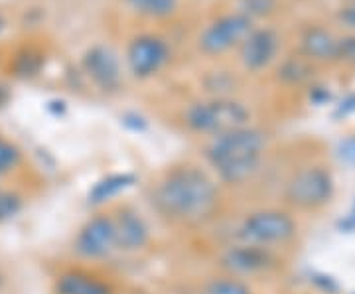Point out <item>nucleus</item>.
<instances>
[{
  "label": "nucleus",
  "instance_id": "obj_1",
  "mask_svg": "<svg viewBox=\"0 0 355 294\" xmlns=\"http://www.w3.org/2000/svg\"><path fill=\"white\" fill-rule=\"evenodd\" d=\"M219 202L216 180L193 164L172 166L153 190V204L158 214L180 225H202L214 218Z\"/></svg>",
  "mask_w": 355,
  "mask_h": 294
},
{
  "label": "nucleus",
  "instance_id": "obj_2",
  "mask_svg": "<svg viewBox=\"0 0 355 294\" xmlns=\"http://www.w3.org/2000/svg\"><path fill=\"white\" fill-rule=\"evenodd\" d=\"M268 135L261 127H245L211 137L203 146V160L216 178L227 186H243L261 172Z\"/></svg>",
  "mask_w": 355,
  "mask_h": 294
},
{
  "label": "nucleus",
  "instance_id": "obj_3",
  "mask_svg": "<svg viewBox=\"0 0 355 294\" xmlns=\"http://www.w3.org/2000/svg\"><path fill=\"white\" fill-rule=\"evenodd\" d=\"M184 127L200 137H217L251 125V109L235 97H207L184 109Z\"/></svg>",
  "mask_w": 355,
  "mask_h": 294
},
{
  "label": "nucleus",
  "instance_id": "obj_4",
  "mask_svg": "<svg viewBox=\"0 0 355 294\" xmlns=\"http://www.w3.org/2000/svg\"><path fill=\"white\" fill-rule=\"evenodd\" d=\"M296 235H298V221L291 211L279 207L254 209L251 214L243 216L241 221L233 230L235 241L263 245L270 249L291 243Z\"/></svg>",
  "mask_w": 355,
  "mask_h": 294
},
{
  "label": "nucleus",
  "instance_id": "obj_5",
  "mask_svg": "<svg viewBox=\"0 0 355 294\" xmlns=\"http://www.w3.org/2000/svg\"><path fill=\"white\" fill-rule=\"evenodd\" d=\"M336 193V180L328 166L308 164L298 168L284 184V202L296 211H318L330 204Z\"/></svg>",
  "mask_w": 355,
  "mask_h": 294
},
{
  "label": "nucleus",
  "instance_id": "obj_6",
  "mask_svg": "<svg viewBox=\"0 0 355 294\" xmlns=\"http://www.w3.org/2000/svg\"><path fill=\"white\" fill-rule=\"evenodd\" d=\"M254 22L239 10L219 14L203 28L198 36V48L205 55H223L231 50H239L245 38L253 32Z\"/></svg>",
  "mask_w": 355,
  "mask_h": 294
},
{
  "label": "nucleus",
  "instance_id": "obj_7",
  "mask_svg": "<svg viewBox=\"0 0 355 294\" xmlns=\"http://www.w3.org/2000/svg\"><path fill=\"white\" fill-rule=\"evenodd\" d=\"M172 62V46L168 40L154 32H142L130 38L125 51L128 74L137 79L158 76Z\"/></svg>",
  "mask_w": 355,
  "mask_h": 294
},
{
  "label": "nucleus",
  "instance_id": "obj_8",
  "mask_svg": "<svg viewBox=\"0 0 355 294\" xmlns=\"http://www.w3.org/2000/svg\"><path fill=\"white\" fill-rule=\"evenodd\" d=\"M217 263H219V267L223 269L225 275L247 279V277L265 275V273L277 269L279 259H277L275 251L270 247L233 241L227 247H223Z\"/></svg>",
  "mask_w": 355,
  "mask_h": 294
},
{
  "label": "nucleus",
  "instance_id": "obj_9",
  "mask_svg": "<svg viewBox=\"0 0 355 294\" xmlns=\"http://www.w3.org/2000/svg\"><path fill=\"white\" fill-rule=\"evenodd\" d=\"M73 251L85 261H103L119 251L113 214L91 216L77 231Z\"/></svg>",
  "mask_w": 355,
  "mask_h": 294
},
{
  "label": "nucleus",
  "instance_id": "obj_10",
  "mask_svg": "<svg viewBox=\"0 0 355 294\" xmlns=\"http://www.w3.org/2000/svg\"><path fill=\"white\" fill-rule=\"evenodd\" d=\"M280 38L279 30L272 26H254L253 32L239 46V62L251 74H261L279 62Z\"/></svg>",
  "mask_w": 355,
  "mask_h": 294
},
{
  "label": "nucleus",
  "instance_id": "obj_11",
  "mask_svg": "<svg viewBox=\"0 0 355 294\" xmlns=\"http://www.w3.org/2000/svg\"><path fill=\"white\" fill-rule=\"evenodd\" d=\"M81 67L89 81L103 93H116L123 85V64L116 51L105 44L91 46L81 58Z\"/></svg>",
  "mask_w": 355,
  "mask_h": 294
},
{
  "label": "nucleus",
  "instance_id": "obj_12",
  "mask_svg": "<svg viewBox=\"0 0 355 294\" xmlns=\"http://www.w3.org/2000/svg\"><path fill=\"white\" fill-rule=\"evenodd\" d=\"M113 219L119 251L140 253L150 245V239H153L150 225L139 209L130 205H121L113 211Z\"/></svg>",
  "mask_w": 355,
  "mask_h": 294
},
{
  "label": "nucleus",
  "instance_id": "obj_13",
  "mask_svg": "<svg viewBox=\"0 0 355 294\" xmlns=\"http://www.w3.org/2000/svg\"><path fill=\"white\" fill-rule=\"evenodd\" d=\"M338 40L331 30L326 26H306L300 34L298 53H302L312 64H336L338 60Z\"/></svg>",
  "mask_w": 355,
  "mask_h": 294
},
{
  "label": "nucleus",
  "instance_id": "obj_14",
  "mask_svg": "<svg viewBox=\"0 0 355 294\" xmlns=\"http://www.w3.org/2000/svg\"><path fill=\"white\" fill-rule=\"evenodd\" d=\"M53 294H114L107 281L87 270L69 269L60 273L53 281Z\"/></svg>",
  "mask_w": 355,
  "mask_h": 294
},
{
  "label": "nucleus",
  "instance_id": "obj_15",
  "mask_svg": "<svg viewBox=\"0 0 355 294\" xmlns=\"http://www.w3.org/2000/svg\"><path fill=\"white\" fill-rule=\"evenodd\" d=\"M137 184V176L132 172H113L99 178L87 192V205L101 207L116 200L121 193H125Z\"/></svg>",
  "mask_w": 355,
  "mask_h": 294
},
{
  "label": "nucleus",
  "instance_id": "obj_16",
  "mask_svg": "<svg viewBox=\"0 0 355 294\" xmlns=\"http://www.w3.org/2000/svg\"><path fill=\"white\" fill-rule=\"evenodd\" d=\"M277 79L286 87H304L314 83V64L308 62L302 53L288 55L277 65Z\"/></svg>",
  "mask_w": 355,
  "mask_h": 294
},
{
  "label": "nucleus",
  "instance_id": "obj_17",
  "mask_svg": "<svg viewBox=\"0 0 355 294\" xmlns=\"http://www.w3.org/2000/svg\"><path fill=\"white\" fill-rule=\"evenodd\" d=\"M137 16L148 20H168L180 10V0H125Z\"/></svg>",
  "mask_w": 355,
  "mask_h": 294
},
{
  "label": "nucleus",
  "instance_id": "obj_18",
  "mask_svg": "<svg viewBox=\"0 0 355 294\" xmlns=\"http://www.w3.org/2000/svg\"><path fill=\"white\" fill-rule=\"evenodd\" d=\"M203 294H254L245 279L233 275H219L205 282Z\"/></svg>",
  "mask_w": 355,
  "mask_h": 294
},
{
  "label": "nucleus",
  "instance_id": "obj_19",
  "mask_svg": "<svg viewBox=\"0 0 355 294\" xmlns=\"http://www.w3.org/2000/svg\"><path fill=\"white\" fill-rule=\"evenodd\" d=\"M277 8H279V0H237V6H235V10L249 16L254 24L257 20L277 14Z\"/></svg>",
  "mask_w": 355,
  "mask_h": 294
},
{
  "label": "nucleus",
  "instance_id": "obj_20",
  "mask_svg": "<svg viewBox=\"0 0 355 294\" xmlns=\"http://www.w3.org/2000/svg\"><path fill=\"white\" fill-rule=\"evenodd\" d=\"M22 209H24V200L20 193L12 190H0V225L18 218Z\"/></svg>",
  "mask_w": 355,
  "mask_h": 294
},
{
  "label": "nucleus",
  "instance_id": "obj_21",
  "mask_svg": "<svg viewBox=\"0 0 355 294\" xmlns=\"http://www.w3.org/2000/svg\"><path fill=\"white\" fill-rule=\"evenodd\" d=\"M20 160H22L20 148L6 139H0V178L16 170Z\"/></svg>",
  "mask_w": 355,
  "mask_h": 294
},
{
  "label": "nucleus",
  "instance_id": "obj_22",
  "mask_svg": "<svg viewBox=\"0 0 355 294\" xmlns=\"http://www.w3.org/2000/svg\"><path fill=\"white\" fill-rule=\"evenodd\" d=\"M336 64L355 69V34H343L338 40V60Z\"/></svg>",
  "mask_w": 355,
  "mask_h": 294
},
{
  "label": "nucleus",
  "instance_id": "obj_23",
  "mask_svg": "<svg viewBox=\"0 0 355 294\" xmlns=\"http://www.w3.org/2000/svg\"><path fill=\"white\" fill-rule=\"evenodd\" d=\"M336 156L345 166H355V135H349L336 146Z\"/></svg>",
  "mask_w": 355,
  "mask_h": 294
},
{
  "label": "nucleus",
  "instance_id": "obj_24",
  "mask_svg": "<svg viewBox=\"0 0 355 294\" xmlns=\"http://www.w3.org/2000/svg\"><path fill=\"white\" fill-rule=\"evenodd\" d=\"M336 20L343 30H347V34H355V0H347L343 4L336 12Z\"/></svg>",
  "mask_w": 355,
  "mask_h": 294
},
{
  "label": "nucleus",
  "instance_id": "obj_25",
  "mask_svg": "<svg viewBox=\"0 0 355 294\" xmlns=\"http://www.w3.org/2000/svg\"><path fill=\"white\" fill-rule=\"evenodd\" d=\"M308 99H310L312 105L322 107V105H328V103L334 101V95H331L330 87H326L322 83H310V87H308Z\"/></svg>",
  "mask_w": 355,
  "mask_h": 294
},
{
  "label": "nucleus",
  "instance_id": "obj_26",
  "mask_svg": "<svg viewBox=\"0 0 355 294\" xmlns=\"http://www.w3.org/2000/svg\"><path fill=\"white\" fill-rule=\"evenodd\" d=\"M336 227H338L340 233H345V235H352V233H355V193H354L352 204H349V209L343 214L342 218L338 219Z\"/></svg>",
  "mask_w": 355,
  "mask_h": 294
},
{
  "label": "nucleus",
  "instance_id": "obj_27",
  "mask_svg": "<svg viewBox=\"0 0 355 294\" xmlns=\"http://www.w3.org/2000/svg\"><path fill=\"white\" fill-rule=\"evenodd\" d=\"M355 113V93H347L343 99L336 103L334 109V119H345V116L354 115Z\"/></svg>",
  "mask_w": 355,
  "mask_h": 294
},
{
  "label": "nucleus",
  "instance_id": "obj_28",
  "mask_svg": "<svg viewBox=\"0 0 355 294\" xmlns=\"http://www.w3.org/2000/svg\"><path fill=\"white\" fill-rule=\"evenodd\" d=\"M4 282H6V279H4V275L0 273V293H2V288H4Z\"/></svg>",
  "mask_w": 355,
  "mask_h": 294
},
{
  "label": "nucleus",
  "instance_id": "obj_29",
  "mask_svg": "<svg viewBox=\"0 0 355 294\" xmlns=\"http://www.w3.org/2000/svg\"><path fill=\"white\" fill-rule=\"evenodd\" d=\"M0 30H2V18H0Z\"/></svg>",
  "mask_w": 355,
  "mask_h": 294
},
{
  "label": "nucleus",
  "instance_id": "obj_30",
  "mask_svg": "<svg viewBox=\"0 0 355 294\" xmlns=\"http://www.w3.org/2000/svg\"><path fill=\"white\" fill-rule=\"evenodd\" d=\"M354 294H355V293H354Z\"/></svg>",
  "mask_w": 355,
  "mask_h": 294
}]
</instances>
